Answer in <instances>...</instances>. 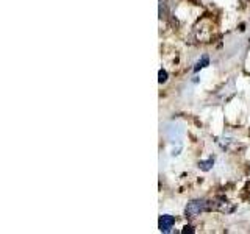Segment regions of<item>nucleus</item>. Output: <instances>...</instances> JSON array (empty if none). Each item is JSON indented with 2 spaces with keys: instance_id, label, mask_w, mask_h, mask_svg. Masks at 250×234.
<instances>
[{
  "instance_id": "nucleus-6",
  "label": "nucleus",
  "mask_w": 250,
  "mask_h": 234,
  "mask_svg": "<svg viewBox=\"0 0 250 234\" xmlns=\"http://www.w3.org/2000/svg\"><path fill=\"white\" fill-rule=\"evenodd\" d=\"M183 233H192V230H191V226H186V228L183 230Z\"/></svg>"
},
{
  "instance_id": "nucleus-2",
  "label": "nucleus",
  "mask_w": 250,
  "mask_h": 234,
  "mask_svg": "<svg viewBox=\"0 0 250 234\" xmlns=\"http://www.w3.org/2000/svg\"><path fill=\"white\" fill-rule=\"evenodd\" d=\"M174 223H175V218L172 215H167V214H163L158 220V226L163 233H169L172 226H174Z\"/></svg>"
},
{
  "instance_id": "nucleus-3",
  "label": "nucleus",
  "mask_w": 250,
  "mask_h": 234,
  "mask_svg": "<svg viewBox=\"0 0 250 234\" xmlns=\"http://www.w3.org/2000/svg\"><path fill=\"white\" fill-rule=\"evenodd\" d=\"M209 64V59H208V57H202V59L195 64V67H194V70L195 72H199L200 69H203V67H207Z\"/></svg>"
},
{
  "instance_id": "nucleus-1",
  "label": "nucleus",
  "mask_w": 250,
  "mask_h": 234,
  "mask_svg": "<svg viewBox=\"0 0 250 234\" xmlns=\"http://www.w3.org/2000/svg\"><path fill=\"white\" fill-rule=\"evenodd\" d=\"M207 209H208V203L205 200H192V201H189L186 205L185 213H186V215H189V217H195V215H199L200 213H203V211H207Z\"/></svg>"
},
{
  "instance_id": "nucleus-4",
  "label": "nucleus",
  "mask_w": 250,
  "mask_h": 234,
  "mask_svg": "<svg viewBox=\"0 0 250 234\" xmlns=\"http://www.w3.org/2000/svg\"><path fill=\"white\" fill-rule=\"evenodd\" d=\"M213 164H214V159H213V158H209L208 161H200V162H199V167H200L202 170H205V172H207V170H209L211 167H213Z\"/></svg>"
},
{
  "instance_id": "nucleus-5",
  "label": "nucleus",
  "mask_w": 250,
  "mask_h": 234,
  "mask_svg": "<svg viewBox=\"0 0 250 234\" xmlns=\"http://www.w3.org/2000/svg\"><path fill=\"white\" fill-rule=\"evenodd\" d=\"M158 77H160V83H164V81H166L167 80V72H166V70H160V72H158Z\"/></svg>"
}]
</instances>
